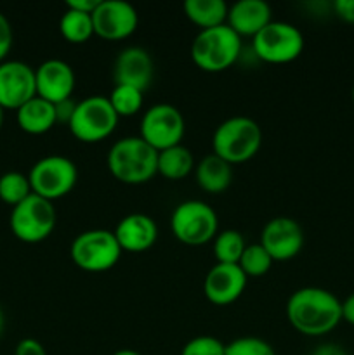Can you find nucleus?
<instances>
[{"label": "nucleus", "instance_id": "1", "mask_svg": "<svg viewBox=\"0 0 354 355\" xmlns=\"http://www.w3.org/2000/svg\"><path fill=\"white\" fill-rule=\"evenodd\" d=\"M287 319L301 335L325 336L342 321V302L325 288H301L288 298Z\"/></svg>", "mask_w": 354, "mask_h": 355}, {"label": "nucleus", "instance_id": "2", "mask_svg": "<svg viewBox=\"0 0 354 355\" xmlns=\"http://www.w3.org/2000/svg\"><path fill=\"white\" fill-rule=\"evenodd\" d=\"M108 170L121 184L139 186L158 173V151L141 137H124L111 146L108 153Z\"/></svg>", "mask_w": 354, "mask_h": 355}, {"label": "nucleus", "instance_id": "3", "mask_svg": "<svg viewBox=\"0 0 354 355\" xmlns=\"http://www.w3.org/2000/svg\"><path fill=\"white\" fill-rule=\"evenodd\" d=\"M262 146V128L248 116H233L222 121L212 135V153L229 165L252 159Z\"/></svg>", "mask_w": 354, "mask_h": 355}, {"label": "nucleus", "instance_id": "4", "mask_svg": "<svg viewBox=\"0 0 354 355\" xmlns=\"http://www.w3.org/2000/svg\"><path fill=\"white\" fill-rule=\"evenodd\" d=\"M242 54V37L228 24L200 30L191 44V59L205 73H221L231 68Z\"/></svg>", "mask_w": 354, "mask_h": 355}, {"label": "nucleus", "instance_id": "5", "mask_svg": "<svg viewBox=\"0 0 354 355\" xmlns=\"http://www.w3.org/2000/svg\"><path fill=\"white\" fill-rule=\"evenodd\" d=\"M69 257L85 272H106L113 269L121 257V248L113 231L90 229L80 232L69 246Z\"/></svg>", "mask_w": 354, "mask_h": 355}, {"label": "nucleus", "instance_id": "6", "mask_svg": "<svg viewBox=\"0 0 354 355\" xmlns=\"http://www.w3.org/2000/svg\"><path fill=\"white\" fill-rule=\"evenodd\" d=\"M170 229L177 241L187 246H201L217 236L219 218L214 208L200 200L177 205L170 217Z\"/></svg>", "mask_w": 354, "mask_h": 355}, {"label": "nucleus", "instance_id": "7", "mask_svg": "<svg viewBox=\"0 0 354 355\" xmlns=\"http://www.w3.org/2000/svg\"><path fill=\"white\" fill-rule=\"evenodd\" d=\"M118 114L106 96H89L76 103L68 127L73 137L85 144H96L110 137L118 125Z\"/></svg>", "mask_w": 354, "mask_h": 355}, {"label": "nucleus", "instance_id": "8", "mask_svg": "<svg viewBox=\"0 0 354 355\" xmlns=\"http://www.w3.org/2000/svg\"><path fill=\"white\" fill-rule=\"evenodd\" d=\"M31 191L44 200L52 201L68 196L78 180V168L69 158L61 155L44 156L31 166L30 173Z\"/></svg>", "mask_w": 354, "mask_h": 355}, {"label": "nucleus", "instance_id": "9", "mask_svg": "<svg viewBox=\"0 0 354 355\" xmlns=\"http://www.w3.org/2000/svg\"><path fill=\"white\" fill-rule=\"evenodd\" d=\"M304 35L297 26L285 21H271L252 38L257 58L269 64H287L304 51Z\"/></svg>", "mask_w": 354, "mask_h": 355}, {"label": "nucleus", "instance_id": "10", "mask_svg": "<svg viewBox=\"0 0 354 355\" xmlns=\"http://www.w3.org/2000/svg\"><path fill=\"white\" fill-rule=\"evenodd\" d=\"M56 208L52 201L31 194L23 203L12 208L9 217V225L12 234L19 241L35 245L52 234L56 227Z\"/></svg>", "mask_w": 354, "mask_h": 355}, {"label": "nucleus", "instance_id": "11", "mask_svg": "<svg viewBox=\"0 0 354 355\" xmlns=\"http://www.w3.org/2000/svg\"><path fill=\"white\" fill-rule=\"evenodd\" d=\"M186 132V121L176 106L160 103L144 111L139 127V137L155 151L179 146Z\"/></svg>", "mask_w": 354, "mask_h": 355}, {"label": "nucleus", "instance_id": "12", "mask_svg": "<svg viewBox=\"0 0 354 355\" xmlns=\"http://www.w3.org/2000/svg\"><path fill=\"white\" fill-rule=\"evenodd\" d=\"M94 35L103 40L118 42L130 37L139 24V14L125 0H101L92 14Z\"/></svg>", "mask_w": 354, "mask_h": 355}, {"label": "nucleus", "instance_id": "13", "mask_svg": "<svg viewBox=\"0 0 354 355\" xmlns=\"http://www.w3.org/2000/svg\"><path fill=\"white\" fill-rule=\"evenodd\" d=\"M260 245L274 262H285L304 248V231L301 224L290 217L271 218L260 232Z\"/></svg>", "mask_w": 354, "mask_h": 355}, {"label": "nucleus", "instance_id": "14", "mask_svg": "<svg viewBox=\"0 0 354 355\" xmlns=\"http://www.w3.org/2000/svg\"><path fill=\"white\" fill-rule=\"evenodd\" d=\"M37 96L35 69L23 61L0 62V106L17 111Z\"/></svg>", "mask_w": 354, "mask_h": 355}, {"label": "nucleus", "instance_id": "15", "mask_svg": "<svg viewBox=\"0 0 354 355\" xmlns=\"http://www.w3.org/2000/svg\"><path fill=\"white\" fill-rule=\"evenodd\" d=\"M75 82V71L62 59H47L35 69L37 96L51 104L71 99Z\"/></svg>", "mask_w": 354, "mask_h": 355}, {"label": "nucleus", "instance_id": "16", "mask_svg": "<svg viewBox=\"0 0 354 355\" xmlns=\"http://www.w3.org/2000/svg\"><path fill=\"white\" fill-rule=\"evenodd\" d=\"M248 277L238 266L215 263L203 281V293L210 304L224 307L238 300L246 288Z\"/></svg>", "mask_w": 354, "mask_h": 355}, {"label": "nucleus", "instance_id": "17", "mask_svg": "<svg viewBox=\"0 0 354 355\" xmlns=\"http://www.w3.org/2000/svg\"><path fill=\"white\" fill-rule=\"evenodd\" d=\"M153 59L142 47H127L118 52L113 64L115 85H130L144 92L153 82Z\"/></svg>", "mask_w": 354, "mask_h": 355}, {"label": "nucleus", "instance_id": "18", "mask_svg": "<svg viewBox=\"0 0 354 355\" xmlns=\"http://www.w3.org/2000/svg\"><path fill=\"white\" fill-rule=\"evenodd\" d=\"M113 232L121 252L144 253L156 243L158 225L149 215L130 214L118 222Z\"/></svg>", "mask_w": 354, "mask_h": 355}, {"label": "nucleus", "instance_id": "19", "mask_svg": "<svg viewBox=\"0 0 354 355\" xmlns=\"http://www.w3.org/2000/svg\"><path fill=\"white\" fill-rule=\"evenodd\" d=\"M273 21L269 3L264 0H238L229 6L226 24L239 37H255Z\"/></svg>", "mask_w": 354, "mask_h": 355}, {"label": "nucleus", "instance_id": "20", "mask_svg": "<svg viewBox=\"0 0 354 355\" xmlns=\"http://www.w3.org/2000/svg\"><path fill=\"white\" fill-rule=\"evenodd\" d=\"M16 120L21 130L30 135L47 134L54 125H58L54 104L38 96H35L16 111Z\"/></svg>", "mask_w": 354, "mask_h": 355}, {"label": "nucleus", "instance_id": "21", "mask_svg": "<svg viewBox=\"0 0 354 355\" xmlns=\"http://www.w3.org/2000/svg\"><path fill=\"white\" fill-rule=\"evenodd\" d=\"M194 177L200 189L205 193H224L233 182V165L212 153L194 166Z\"/></svg>", "mask_w": 354, "mask_h": 355}, {"label": "nucleus", "instance_id": "22", "mask_svg": "<svg viewBox=\"0 0 354 355\" xmlns=\"http://www.w3.org/2000/svg\"><path fill=\"white\" fill-rule=\"evenodd\" d=\"M184 14L200 30L226 24L229 6L224 0H186L184 2Z\"/></svg>", "mask_w": 354, "mask_h": 355}, {"label": "nucleus", "instance_id": "23", "mask_svg": "<svg viewBox=\"0 0 354 355\" xmlns=\"http://www.w3.org/2000/svg\"><path fill=\"white\" fill-rule=\"evenodd\" d=\"M193 153L179 144L158 153V173L167 180H183L194 170Z\"/></svg>", "mask_w": 354, "mask_h": 355}, {"label": "nucleus", "instance_id": "24", "mask_svg": "<svg viewBox=\"0 0 354 355\" xmlns=\"http://www.w3.org/2000/svg\"><path fill=\"white\" fill-rule=\"evenodd\" d=\"M59 31L69 44H85L94 37L92 14L66 9L59 19Z\"/></svg>", "mask_w": 354, "mask_h": 355}, {"label": "nucleus", "instance_id": "25", "mask_svg": "<svg viewBox=\"0 0 354 355\" xmlns=\"http://www.w3.org/2000/svg\"><path fill=\"white\" fill-rule=\"evenodd\" d=\"M245 248V238H243L242 232L235 231V229H226V231L217 232V236L214 238V257L217 263L238 266Z\"/></svg>", "mask_w": 354, "mask_h": 355}, {"label": "nucleus", "instance_id": "26", "mask_svg": "<svg viewBox=\"0 0 354 355\" xmlns=\"http://www.w3.org/2000/svg\"><path fill=\"white\" fill-rule=\"evenodd\" d=\"M144 92L135 87L130 85H115L111 94L108 96L111 107L118 118H127L134 116L139 111L142 110V103H144Z\"/></svg>", "mask_w": 354, "mask_h": 355}, {"label": "nucleus", "instance_id": "27", "mask_svg": "<svg viewBox=\"0 0 354 355\" xmlns=\"http://www.w3.org/2000/svg\"><path fill=\"white\" fill-rule=\"evenodd\" d=\"M31 184L28 175L21 172H7L0 177V200L9 207H17L28 196H31Z\"/></svg>", "mask_w": 354, "mask_h": 355}, {"label": "nucleus", "instance_id": "28", "mask_svg": "<svg viewBox=\"0 0 354 355\" xmlns=\"http://www.w3.org/2000/svg\"><path fill=\"white\" fill-rule=\"evenodd\" d=\"M273 263L274 260L264 250V246L260 243H253V245H246L245 252H243L242 259L238 262V267L246 277H262L269 272Z\"/></svg>", "mask_w": 354, "mask_h": 355}, {"label": "nucleus", "instance_id": "29", "mask_svg": "<svg viewBox=\"0 0 354 355\" xmlns=\"http://www.w3.org/2000/svg\"><path fill=\"white\" fill-rule=\"evenodd\" d=\"M224 355H276L273 347L257 336H242L226 345Z\"/></svg>", "mask_w": 354, "mask_h": 355}, {"label": "nucleus", "instance_id": "30", "mask_svg": "<svg viewBox=\"0 0 354 355\" xmlns=\"http://www.w3.org/2000/svg\"><path fill=\"white\" fill-rule=\"evenodd\" d=\"M226 345L219 338L210 335H201L191 338L180 350V355H224Z\"/></svg>", "mask_w": 354, "mask_h": 355}, {"label": "nucleus", "instance_id": "31", "mask_svg": "<svg viewBox=\"0 0 354 355\" xmlns=\"http://www.w3.org/2000/svg\"><path fill=\"white\" fill-rule=\"evenodd\" d=\"M10 47H12V26L9 19L0 12V62L6 61Z\"/></svg>", "mask_w": 354, "mask_h": 355}, {"label": "nucleus", "instance_id": "32", "mask_svg": "<svg viewBox=\"0 0 354 355\" xmlns=\"http://www.w3.org/2000/svg\"><path fill=\"white\" fill-rule=\"evenodd\" d=\"M14 355H47L45 347L35 338H23L16 345Z\"/></svg>", "mask_w": 354, "mask_h": 355}, {"label": "nucleus", "instance_id": "33", "mask_svg": "<svg viewBox=\"0 0 354 355\" xmlns=\"http://www.w3.org/2000/svg\"><path fill=\"white\" fill-rule=\"evenodd\" d=\"M75 107H76V103H73L71 99H66L62 101V103L54 104L56 120H58V123L68 125L69 120H71L73 113H75Z\"/></svg>", "mask_w": 354, "mask_h": 355}, {"label": "nucleus", "instance_id": "34", "mask_svg": "<svg viewBox=\"0 0 354 355\" xmlns=\"http://www.w3.org/2000/svg\"><path fill=\"white\" fill-rule=\"evenodd\" d=\"M333 10L342 21L354 24V0H335Z\"/></svg>", "mask_w": 354, "mask_h": 355}, {"label": "nucleus", "instance_id": "35", "mask_svg": "<svg viewBox=\"0 0 354 355\" xmlns=\"http://www.w3.org/2000/svg\"><path fill=\"white\" fill-rule=\"evenodd\" d=\"M99 2L101 0H68V2H66V9H73L85 14H94V10L97 9Z\"/></svg>", "mask_w": 354, "mask_h": 355}, {"label": "nucleus", "instance_id": "36", "mask_svg": "<svg viewBox=\"0 0 354 355\" xmlns=\"http://www.w3.org/2000/svg\"><path fill=\"white\" fill-rule=\"evenodd\" d=\"M311 355H347V352L337 343H321L312 350Z\"/></svg>", "mask_w": 354, "mask_h": 355}, {"label": "nucleus", "instance_id": "37", "mask_svg": "<svg viewBox=\"0 0 354 355\" xmlns=\"http://www.w3.org/2000/svg\"><path fill=\"white\" fill-rule=\"evenodd\" d=\"M342 321L354 326V293L342 302Z\"/></svg>", "mask_w": 354, "mask_h": 355}, {"label": "nucleus", "instance_id": "38", "mask_svg": "<svg viewBox=\"0 0 354 355\" xmlns=\"http://www.w3.org/2000/svg\"><path fill=\"white\" fill-rule=\"evenodd\" d=\"M113 355H142V354L135 352V350H132V349H121V350H117Z\"/></svg>", "mask_w": 354, "mask_h": 355}, {"label": "nucleus", "instance_id": "39", "mask_svg": "<svg viewBox=\"0 0 354 355\" xmlns=\"http://www.w3.org/2000/svg\"><path fill=\"white\" fill-rule=\"evenodd\" d=\"M3 120H6V110L0 106V130H2V127H3Z\"/></svg>", "mask_w": 354, "mask_h": 355}, {"label": "nucleus", "instance_id": "40", "mask_svg": "<svg viewBox=\"0 0 354 355\" xmlns=\"http://www.w3.org/2000/svg\"><path fill=\"white\" fill-rule=\"evenodd\" d=\"M3 326H6V319H3V312L2 309H0V335H2L3 331Z\"/></svg>", "mask_w": 354, "mask_h": 355}, {"label": "nucleus", "instance_id": "41", "mask_svg": "<svg viewBox=\"0 0 354 355\" xmlns=\"http://www.w3.org/2000/svg\"><path fill=\"white\" fill-rule=\"evenodd\" d=\"M353 101H354V87H353Z\"/></svg>", "mask_w": 354, "mask_h": 355}]
</instances>
